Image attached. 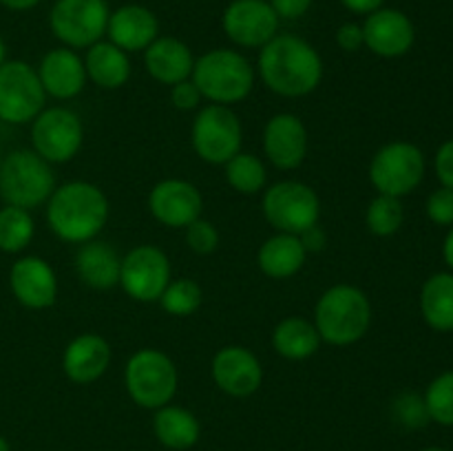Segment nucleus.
Returning a JSON list of instances; mask_svg holds the SVG:
<instances>
[{
  "label": "nucleus",
  "instance_id": "obj_1",
  "mask_svg": "<svg viewBox=\"0 0 453 451\" xmlns=\"http://www.w3.org/2000/svg\"><path fill=\"white\" fill-rule=\"evenodd\" d=\"M259 71L270 91L286 97L312 93L323 78L321 56L296 35H274L261 47Z\"/></svg>",
  "mask_w": 453,
  "mask_h": 451
},
{
  "label": "nucleus",
  "instance_id": "obj_18",
  "mask_svg": "<svg viewBox=\"0 0 453 451\" xmlns=\"http://www.w3.org/2000/svg\"><path fill=\"white\" fill-rule=\"evenodd\" d=\"M264 149L270 162L281 171L301 166L308 153V131L292 113H279L265 124Z\"/></svg>",
  "mask_w": 453,
  "mask_h": 451
},
{
  "label": "nucleus",
  "instance_id": "obj_13",
  "mask_svg": "<svg viewBox=\"0 0 453 451\" xmlns=\"http://www.w3.org/2000/svg\"><path fill=\"white\" fill-rule=\"evenodd\" d=\"M119 283L135 301H157L171 283L168 256L155 246H137L122 259Z\"/></svg>",
  "mask_w": 453,
  "mask_h": 451
},
{
  "label": "nucleus",
  "instance_id": "obj_16",
  "mask_svg": "<svg viewBox=\"0 0 453 451\" xmlns=\"http://www.w3.org/2000/svg\"><path fill=\"white\" fill-rule=\"evenodd\" d=\"M363 40L367 49L380 57L405 56L416 40L414 25L398 9H376L363 25Z\"/></svg>",
  "mask_w": 453,
  "mask_h": 451
},
{
  "label": "nucleus",
  "instance_id": "obj_44",
  "mask_svg": "<svg viewBox=\"0 0 453 451\" xmlns=\"http://www.w3.org/2000/svg\"><path fill=\"white\" fill-rule=\"evenodd\" d=\"M7 9H13V11H25V9L35 7L40 0H0Z\"/></svg>",
  "mask_w": 453,
  "mask_h": 451
},
{
  "label": "nucleus",
  "instance_id": "obj_11",
  "mask_svg": "<svg viewBox=\"0 0 453 451\" xmlns=\"http://www.w3.org/2000/svg\"><path fill=\"white\" fill-rule=\"evenodd\" d=\"M265 219L277 230L299 237L321 215V202L310 186L301 181H279L264 197Z\"/></svg>",
  "mask_w": 453,
  "mask_h": 451
},
{
  "label": "nucleus",
  "instance_id": "obj_45",
  "mask_svg": "<svg viewBox=\"0 0 453 451\" xmlns=\"http://www.w3.org/2000/svg\"><path fill=\"white\" fill-rule=\"evenodd\" d=\"M442 256H445L447 265L453 270V226H451L449 233H447L445 243H442Z\"/></svg>",
  "mask_w": 453,
  "mask_h": 451
},
{
  "label": "nucleus",
  "instance_id": "obj_8",
  "mask_svg": "<svg viewBox=\"0 0 453 451\" xmlns=\"http://www.w3.org/2000/svg\"><path fill=\"white\" fill-rule=\"evenodd\" d=\"M106 0H56L49 16L53 35L66 47L82 49L100 42L109 25Z\"/></svg>",
  "mask_w": 453,
  "mask_h": 451
},
{
  "label": "nucleus",
  "instance_id": "obj_14",
  "mask_svg": "<svg viewBox=\"0 0 453 451\" xmlns=\"http://www.w3.org/2000/svg\"><path fill=\"white\" fill-rule=\"evenodd\" d=\"M224 29L234 44L264 47L277 35L279 16L265 0H233L224 11Z\"/></svg>",
  "mask_w": 453,
  "mask_h": 451
},
{
  "label": "nucleus",
  "instance_id": "obj_24",
  "mask_svg": "<svg viewBox=\"0 0 453 451\" xmlns=\"http://www.w3.org/2000/svg\"><path fill=\"white\" fill-rule=\"evenodd\" d=\"M75 268H78L80 279L87 286L97 287V290H109L119 283L122 259L109 243L87 241L75 255Z\"/></svg>",
  "mask_w": 453,
  "mask_h": 451
},
{
  "label": "nucleus",
  "instance_id": "obj_2",
  "mask_svg": "<svg viewBox=\"0 0 453 451\" xmlns=\"http://www.w3.org/2000/svg\"><path fill=\"white\" fill-rule=\"evenodd\" d=\"M47 219L62 241L87 243L104 228L109 219V202L97 186L88 181H71L53 190Z\"/></svg>",
  "mask_w": 453,
  "mask_h": 451
},
{
  "label": "nucleus",
  "instance_id": "obj_27",
  "mask_svg": "<svg viewBox=\"0 0 453 451\" xmlns=\"http://www.w3.org/2000/svg\"><path fill=\"white\" fill-rule=\"evenodd\" d=\"M420 312L436 332H453V274L438 272L420 290Z\"/></svg>",
  "mask_w": 453,
  "mask_h": 451
},
{
  "label": "nucleus",
  "instance_id": "obj_40",
  "mask_svg": "<svg viewBox=\"0 0 453 451\" xmlns=\"http://www.w3.org/2000/svg\"><path fill=\"white\" fill-rule=\"evenodd\" d=\"M270 7L274 9L279 18L296 20L303 13H308V9L312 7V0H270Z\"/></svg>",
  "mask_w": 453,
  "mask_h": 451
},
{
  "label": "nucleus",
  "instance_id": "obj_19",
  "mask_svg": "<svg viewBox=\"0 0 453 451\" xmlns=\"http://www.w3.org/2000/svg\"><path fill=\"white\" fill-rule=\"evenodd\" d=\"M12 292L25 308L44 310L53 305L58 296L56 272L40 256H25L16 261L9 272Z\"/></svg>",
  "mask_w": 453,
  "mask_h": 451
},
{
  "label": "nucleus",
  "instance_id": "obj_26",
  "mask_svg": "<svg viewBox=\"0 0 453 451\" xmlns=\"http://www.w3.org/2000/svg\"><path fill=\"white\" fill-rule=\"evenodd\" d=\"M87 75L102 88H118L127 84L131 75V62L127 51L115 47L113 42H96L87 53L84 60Z\"/></svg>",
  "mask_w": 453,
  "mask_h": 451
},
{
  "label": "nucleus",
  "instance_id": "obj_23",
  "mask_svg": "<svg viewBox=\"0 0 453 451\" xmlns=\"http://www.w3.org/2000/svg\"><path fill=\"white\" fill-rule=\"evenodd\" d=\"M146 69L157 82L177 84L193 75L195 57L190 49L177 38H157L146 49Z\"/></svg>",
  "mask_w": 453,
  "mask_h": 451
},
{
  "label": "nucleus",
  "instance_id": "obj_25",
  "mask_svg": "<svg viewBox=\"0 0 453 451\" xmlns=\"http://www.w3.org/2000/svg\"><path fill=\"white\" fill-rule=\"evenodd\" d=\"M305 255L308 250L296 234L281 233L277 237H270L261 246L257 261H259L261 272L268 274L270 279H288L303 268Z\"/></svg>",
  "mask_w": 453,
  "mask_h": 451
},
{
  "label": "nucleus",
  "instance_id": "obj_47",
  "mask_svg": "<svg viewBox=\"0 0 453 451\" xmlns=\"http://www.w3.org/2000/svg\"><path fill=\"white\" fill-rule=\"evenodd\" d=\"M3 62H4V42L0 40V65H3Z\"/></svg>",
  "mask_w": 453,
  "mask_h": 451
},
{
  "label": "nucleus",
  "instance_id": "obj_12",
  "mask_svg": "<svg viewBox=\"0 0 453 451\" xmlns=\"http://www.w3.org/2000/svg\"><path fill=\"white\" fill-rule=\"evenodd\" d=\"M84 140V128L78 115L62 106L40 111L31 126L34 150L47 162H69L80 150Z\"/></svg>",
  "mask_w": 453,
  "mask_h": 451
},
{
  "label": "nucleus",
  "instance_id": "obj_20",
  "mask_svg": "<svg viewBox=\"0 0 453 451\" xmlns=\"http://www.w3.org/2000/svg\"><path fill=\"white\" fill-rule=\"evenodd\" d=\"M106 31L111 42L122 51H142L157 40L159 22L150 9L142 4H124L109 16Z\"/></svg>",
  "mask_w": 453,
  "mask_h": 451
},
{
  "label": "nucleus",
  "instance_id": "obj_42",
  "mask_svg": "<svg viewBox=\"0 0 453 451\" xmlns=\"http://www.w3.org/2000/svg\"><path fill=\"white\" fill-rule=\"evenodd\" d=\"M299 239L301 243H303L305 250H321V248L326 246V233H323L317 224L310 226L308 230H303V233L299 234Z\"/></svg>",
  "mask_w": 453,
  "mask_h": 451
},
{
  "label": "nucleus",
  "instance_id": "obj_17",
  "mask_svg": "<svg viewBox=\"0 0 453 451\" xmlns=\"http://www.w3.org/2000/svg\"><path fill=\"white\" fill-rule=\"evenodd\" d=\"M212 378L230 396H250L264 380V370L255 354L239 345L219 349L212 358Z\"/></svg>",
  "mask_w": 453,
  "mask_h": 451
},
{
  "label": "nucleus",
  "instance_id": "obj_38",
  "mask_svg": "<svg viewBox=\"0 0 453 451\" xmlns=\"http://www.w3.org/2000/svg\"><path fill=\"white\" fill-rule=\"evenodd\" d=\"M202 91L197 88V84L193 80H184V82H177L173 84V91H171V100L177 109L181 111H190L202 102Z\"/></svg>",
  "mask_w": 453,
  "mask_h": 451
},
{
  "label": "nucleus",
  "instance_id": "obj_31",
  "mask_svg": "<svg viewBox=\"0 0 453 451\" xmlns=\"http://www.w3.org/2000/svg\"><path fill=\"white\" fill-rule=\"evenodd\" d=\"M226 177L234 190L243 195H255L265 184V168L259 157L250 153H237L226 162Z\"/></svg>",
  "mask_w": 453,
  "mask_h": 451
},
{
  "label": "nucleus",
  "instance_id": "obj_4",
  "mask_svg": "<svg viewBox=\"0 0 453 451\" xmlns=\"http://www.w3.org/2000/svg\"><path fill=\"white\" fill-rule=\"evenodd\" d=\"M193 82L215 104L242 102L255 84V71L250 62L230 49H215L199 57L193 66Z\"/></svg>",
  "mask_w": 453,
  "mask_h": 451
},
{
  "label": "nucleus",
  "instance_id": "obj_15",
  "mask_svg": "<svg viewBox=\"0 0 453 451\" xmlns=\"http://www.w3.org/2000/svg\"><path fill=\"white\" fill-rule=\"evenodd\" d=\"M149 208L155 219L171 228H186L199 219L203 199L193 184L184 180H164L150 190Z\"/></svg>",
  "mask_w": 453,
  "mask_h": 451
},
{
  "label": "nucleus",
  "instance_id": "obj_32",
  "mask_svg": "<svg viewBox=\"0 0 453 451\" xmlns=\"http://www.w3.org/2000/svg\"><path fill=\"white\" fill-rule=\"evenodd\" d=\"M365 219L367 228L379 237H389V234L398 233L403 219H405L401 199L392 197V195H379L376 199H372Z\"/></svg>",
  "mask_w": 453,
  "mask_h": 451
},
{
  "label": "nucleus",
  "instance_id": "obj_35",
  "mask_svg": "<svg viewBox=\"0 0 453 451\" xmlns=\"http://www.w3.org/2000/svg\"><path fill=\"white\" fill-rule=\"evenodd\" d=\"M394 418L407 429H420L429 423V411L425 405V398L414 392H405L394 401L392 405Z\"/></svg>",
  "mask_w": 453,
  "mask_h": 451
},
{
  "label": "nucleus",
  "instance_id": "obj_37",
  "mask_svg": "<svg viewBox=\"0 0 453 451\" xmlns=\"http://www.w3.org/2000/svg\"><path fill=\"white\" fill-rule=\"evenodd\" d=\"M427 217L436 226H453V190L441 186L427 199Z\"/></svg>",
  "mask_w": 453,
  "mask_h": 451
},
{
  "label": "nucleus",
  "instance_id": "obj_39",
  "mask_svg": "<svg viewBox=\"0 0 453 451\" xmlns=\"http://www.w3.org/2000/svg\"><path fill=\"white\" fill-rule=\"evenodd\" d=\"M436 175L445 188L453 190V140H447L436 153Z\"/></svg>",
  "mask_w": 453,
  "mask_h": 451
},
{
  "label": "nucleus",
  "instance_id": "obj_28",
  "mask_svg": "<svg viewBox=\"0 0 453 451\" xmlns=\"http://www.w3.org/2000/svg\"><path fill=\"white\" fill-rule=\"evenodd\" d=\"M319 343H321V336L314 323L301 317L283 318L273 332V348L290 361L310 358L319 349Z\"/></svg>",
  "mask_w": 453,
  "mask_h": 451
},
{
  "label": "nucleus",
  "instance_id": "obj_49",
  "mask_svg": "<svg viewBox=\"0 0 453 451\" xmlns=\"http://www.w3.org/2000/svg\"><path fill=\"white\" fill-rule=\"evenodd\" d=\"M0 162H3V157H0Z\"/></svg>",
  "mask_w": 453,
  "mask_h": 451
},
{
  "label": "nucleus",
  "instance_id": "obj_48",
  "mask_svg": "<svg viewBox=\"0 0 453 451\" xmlns=\"http://www.w3.org/2000/svg\"><path fill=\"white\" fill-rule=\"evenodd\" d=\"M423 451H445V449H438V447H429V449H423Z\"/></svg>",
  "mask_w": 453,
  "mask_h": 451
},
{
  "label": "nucleus",
  "instance_id": "obj_34",
  "mask_svg": "<svg viewBox=\"0 0 453 451\" xmlns=\"http://www.w3.org/2000/svg\"><path fill=\"white\" fill-rule=\"evenodd\" d=\"M423 398L434 423L453 427V370L436 376Z\"/></svg>",
  "mask_w": 453,
  "mask_h": 451
},
{
  "label": "nucleus",
  "instance_id": "obj_41",
  "mask_svg": "<svg viewBox=\"0 0 453 451\" xmlns=\"http://www.w3.org/2000/svg\"><path fill=\"white\" fill-rule=\"evenodd\" d=\"M336 42H339V47L345 49V51H358V49L365 44V40H363V27L348 22V25L341 27L339 34H336Z\"/></svg>",
  "mask_w": 453,
  "mask_h": 451
},
{
  "label": "nucleus",
  "instance_id": "obj_29",
  "mask_svg": "<svg viewBox=\"0 0 453 451\" xmlns=\"http://www.w3.org/2000/svg\"><path fill=\"white\" fill-rule=\"evenodd\" d=\"M155 436L168 449H188L199 440V423L188 409L164 405L155 414Z\"/></svg>",
  "mask_w": 453,
  "mask_h": 451
},
{
  "label": "nucleus",
  "instance_id": "obj_22",
  "mask_svg": "<svg viewBox=\"0 0 453 451\" xmlns=\"http://www.w3.org/2000/svg\"><path fill=\"white\" fill-rule=\"evenodd\" d=\"M111 363V348L102 336L82 334L71 340L62 356L65 374L73 383L87 385L100 378Z\"/></svg>",
  "mask_w": 453,
  "mask_h": 451
},
{
  "label": "nucleus",
  "instance_id": "obj_7",
  "mask_svg": "<svg viewBox=\"0 0 453 451\" xmlns=\"http://www.w3.org/2000/svg\"><path fill=\"white\" fill-rule=\"evenodd\" d=\"M425 177L423 150L410 141L385 144L370 164V180L379 195L401 199L420 186Z\"/></svg>",
  "mask_w": 453,
  "mask_h": 451
},
{
  "label": "nucleus",
  "instance_id": "obj_6",
  "mask_svg": "<svg viewBox=\"0 0 453 451\" xmlns=\"http://www.w3.org/2000/svg\"><path fill=\"white\" fill-rule=\"evenodd\" d=\"M127 389L133 401L146 409L168 405L177 392V367L159 349H140L127 363Z\"/></svg>",
  "mask_w": 453,
  "mask_h": 451
},
{
  "label": "nucleus",
  "instance_id": "obj_30",
  "mask_svg": "<svg viewBox=\"0 0 453 451\" xmlns=\"http://www.w3.org/2000/svg\"><path fill=\"white\" fill-rule=\"evenodd\" d=\"M34 237V219L29 210L18 206L0 208V250L20 252Z\"/></svg>",
  "mask_w": 453,
  "mask_h": 451
},
{
  "label": "nucleus",
  "instance_id": "obj_46",
  "mask_svg": "<svg viewBox=\"0 0 453 451\" xmlns=\"http://www.w3.org/2000/svg\"><path fill=\"white\" fill-rule=\"evenodd\" d=\"M0 451H12V449H9V442L4 440L3 436H0Z\"/></svg>",
  "mask_w": 453,
  "mask_h": 451
},
{
  "label": "nucleus",
  "instance_id": "obj_9",
  "mask_svg": "<svg viewBox=\"0 0 453 451\" xmlns=\"http://www.w3.org/2000/svg\"><path fill=\"white\" fill-rule=\"evenodd\" d=\"M42 82L38 71L22 60L0 65V119L9 124H25L38 118L44 106Z\"/></svg>",
  "mask_w": 453,
  "mask_h": 451
},
{
  "label": "nucleus",
  "instance_id": "obj_33",
  "mask_svg": "<svg viewBox=\"0 0 453 451\" xmlns=\"http://www.w3.org/2000/svg\"><path fill=\"white\" fill-rule=\"evenodd\" d=\"M202 287L193 279H177L168 283L159 301H162V308L173 317H190L202 305Z\"/></svg>",
  "mask_w": 453,
  "mask_h": 451
},
{
  "label": "nucleus",
  "instance_id": "obj_3",
  "mask_svg": "<svg viewBox=\"0 0 453 451\" xmlns=\"http://www.w3.org/2000/svg\"><path fill=\"white\" fill-rule=\"evenodd\" d=\"M372 323V305L363 290L334 286L323 292L314 312L319 336L332 345H352L365 336Z\"/></svg>",
  "mask_w": 453,
  "mask_h": 451
},
{
  "label": "nucleus",
  "instance_id": "obj_10",
  "mask_svg": "<svg viewBox=\"0 0 453 451\" xmlns=\"http://www.w3.org/2000/svg\"><path fill=\"white\" fill-rule=\"evenodd\" d=\"M242 122L224 104H211L199 111L193 124L195 153L211 164H226L242 153Z\"/></svg>",
  "mask_w": 453,
  "mask_h": 451
},
{
  "label": "nucleus",
  "instance_id": "obj_36",
  "mask_svg": "<svg viewBox=\"0 0 453 451\" xmlns=\"http://www.w3.org/2000/svg\"><path fill=\"white\" fill-rule=\"evenodd\" d=\"M186 241H188V246L193 248L195 252L208 255V252L215 250L217 243H219V233H217V228L211 221L195 219L193 224L186 226Z\"/></svg>",
  "mask_w": 453,
  "mask_h": 451
},
{
  "label": "nucleus",
  "instance_id": "obj_43",
  "mask_svg": "<svg viewBox=\"0 0 453 451\" xmlns=\"http://www.w3.org/2000/svg\"><path fill=\"white\" fill-rule=\"evenodd\" d=\"M341 3L354 13H374L376 9L383 7L385 0H341Z\"/></svg>",
  "mask_w": 453,
  "mask_h": 451
},
{
  "label": "nucleus",
  "instance_id": "obj_5",
  "mask_svg": "<svg viewBox=\"0 0 453 451\" xmlns=\"http://www.w3.org/2000/svg\"><path fill=\"white\" fill-rule=\"evenodd\" d=\"M53 172L47 159L35 150H13L0 162V197L7 206L29 208L40 206L53 195Z\"/></svg>",
  "mask_w": 453,
  "mask_h": 451
},
{
  "label": "nucleus",
  "instance_id": "obj_21",
  "mask_svg": "<svg viewBox=\"0 0 453 451\" xmlns=\"http://www.w3.org/2000/svg\"><path fill=\"white\" fill-rule=\"evenodd\" d=\"M38 78L42 82L44 93L58 97V100H69L84 88L87 69L75 51L53 49L40 62Z\"/></svg>",
  "mask_w": 453,
  "mask_h": 451
}]
</instances>
